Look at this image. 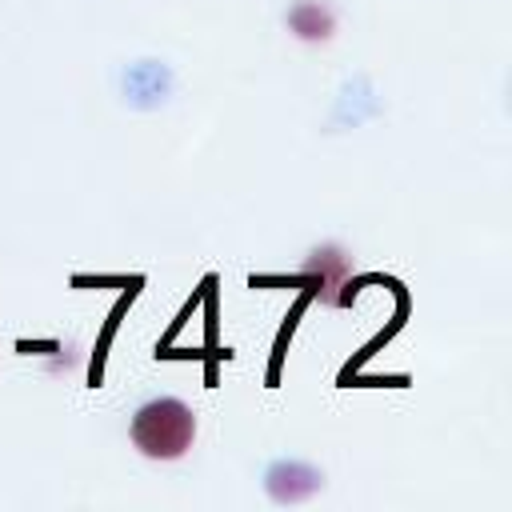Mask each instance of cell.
Instances as JSON below:
<instances>
[{
    "label": "cell",
    "mask_w": 512,
    "mask_h": 512,
    "mask_svg": "<svg viewBox=\"0 0 512 512\" xmlns=\"http://www.w3.org/2000/svg\"><path fill=\"white\" fill-rule=\"evenodd\" d=\"M128 436L144 460L168 464V460L188 456V448L196 440V416L180 396H152L132 412Z\"/></svg>",
    "instance_id": "cell-1"
},
{
    "label": "cell",
    "mask_w": 512,
    "mask_h": 512,
    "mask_svg": "<svg viewBox=\"0 0 512 512\" xmlns=\"http://www.w3.org/2000/svg\"><path fill=\"white\" fill-rule=\"evenodd\" d=\"M320 488H324V472L316 464H308V460L280 456V460H272L264 468V492H268L272 504H304Z\"/></svg>",
    "instance_id": "cell-2"
},
{
    "label": "cell",
    "mask_w": 512,
    "mask_h": 512,
    "mask_svg": "<svg viewBox=\"0 0 512 512\" xmlns=\"http://www.w3.org/2000/svg\"><path fill=\"white\" fill-rule=\"evenodd\" d=\"M120 92L132 108H160L172 96V68L164 60H132L124 68Z\"/></svg>",
    "instance_id": "cell-3"
},
{
    "label": "cell",
    "mask_w": 512,
    "mask_h": 512,
    "mask_svg": "<svg viewBox=\"0 0 512 512\" xmlns=\"http://www.w3.org/2000/svg\"><path fill=\"white\" fill-rule=\"evenodd\" d=\"M284 28L300 44H328L336 36V12L324 0H292L284 8Z\"/></svg>",
    "instance_id": "cell-4"
}]
</instances>
